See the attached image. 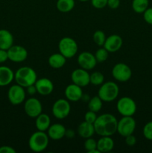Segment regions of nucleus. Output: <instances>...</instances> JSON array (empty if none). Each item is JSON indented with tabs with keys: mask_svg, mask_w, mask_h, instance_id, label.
<instances>
[{
	"mask_svg": "<svg viewBox=\"0 0 152 153\" xmlns=\"http://www.w3.org/2000/svg\"><path fill=\"white\" fill-rule=\"evenodd\" d=\"M95 131L101 136H112L117 131L118 120L111 114H103L94 123Z\"/></svg>",
	"mask_w": 152,
	"mask_h": 153,
	"instance_id": "1",
	"label": "nucleus"
},
{
	"mask_svg": "<svg viewBox=\"0 0 152 153\" xmlns=\"http://www.w3.org/2000/svg\"><path fill=\"white\" fill-rule=\"evenodd\" d=\"M14 79L16 84L23 88H28L34 85L37 80V76L34 69L29 67H22L14 73Z\"/></svg>",
	"mask_w": 152,
	"mask_h": 153,
	"instance_id": "2",
	"label": "nucleus"
},
{
	"mask_svg": "<svg viewBox=\"0 0 152 153\" xmlns=\"http://www.w3.org/2000/svg\"><path fill=\"white\" fill-rule=\"evenodd\" d=\"M49 137L45 131H37L33 133L28 140V146L33 152H40L48 147Z\"/></svg>",
	"mask_w": 152,
	"mask_h": 153,
	"instance_id": "3",
	"label": "nucleus"
},
{
	"mask_svg": "<svg viewBox=\"0 0 152 153\" xmlns=\"http://www.w3.org/2000/svg\"><path fill=\"white\" fill-rule=\"evenodd\" d=\"M119 93V86L113 82L103 83L98 91V96L103 102H110L116 100Z\"/></svg>",
	"mask_w": 152,
	"mask_h": 153,
	"instance_id": "4",
	"label": "nucleus"
},
{
	"mask_svg": "<svg viewBox=\"0 0 152 153\" xmlns=\"http://www.w3.org/2000/svg\"><path fill=\"white\" fill-rule=\"evenodd\" d=\"M58 49L60 53L62 54L66 59H68V58H73L76 55L78 46L74 39L65 37H63L59 41Z\"/></svg>",
	"mask_w": 152,
	"mask_h": 153,
	"instance_id": "5",
	"label": "nucleus"
},
{
	"mask_svg": "<svg viewBox=\"0 0 152 153\" xmlns=\"http://www.w3.org/2000/svg\"><path fill=\"white\" fill-rule=\"evenodd\" d=\"M117 110L122 116H133L137 111V104L132 98L124 97L117 102Z\"/></svg>",
	"mask_w": 152,
	"mask_h": 153,
	"instance_id": "6",
	"label": "nucleus"
},
{
	"mask_svg": "<svg viewBox=\"0 0 152 153\" xmlns=\"http://www.w3.org/2000/svg\"><path fill=\"white\" fill-rule=\"evenodd\" d=\"M137 123L132 116L123 117L118 122L117 132L122 137H127L130 134H133L136 129Z\"/></svg>",
	"mask_w": 152,
	"mask_h": 153,
	"instance_id": "7",
	"label": "nucleus"
},
{
	"mask_svg": "<svg viewBox=\"0 0 152 153\" xmlns=\"http://www.w3.org/2000/svg\"><path fill=\"white\" fill-rule=\"evenodd\" d=\"M71 111L69 100L59 99L54 103L52 106V114L54 117L58 120H63L69 116Z\"/></svg>",
	"mask_w": 152,
	"mask_h": 153,
	"instance_id": "8",
	"label": "nucleus"
},
{
	"mask_svg": "<svg viewBox=\"0 0 152 153\" xmlns=\"http://www.w3.org/2000/svg\"><path fill=\"white\" fill-rule=\"evenodd\" d=\"M112 75L116 81L120 82H126L130 80L132 76V71L128 65L124 63H118L112 70Z\"/></svg>",
	"mask_w": 152,
	"mask_h": 153,
	"instance_id": "9",
	"label": "nucleus"
},
{
	"mask_svg": "<svg viewBox=\"0 0 152 153\" xmlns=\"http://www.w3.org/2000/svg\"><path fill=\"white\" fill-rule=\"evenodd\" d=\"M7 98L9 102L13 105H18L25 100V91L23 87L19 85H12L7 91Z\"/></svg>",
	"mask_w": 152,
	"mask_h": 153,
	"instance_id": "10",
	"label": "nucleus"
},
{
	"mask_svg": "<svg viewBox=\"0 0 152 153\" xmlns=\"http://www.w3.org/2000/svg\"><path fill=\"white\" fill-rule=\"evenodd\" d=\"M24 110L29 117L36 118L43 111V106L37 98H30L25 101Z\"/></svg>",
	"mask_w": 152,
	"mask_h": 153,
	"instance_id": "11",
	"label": "nucleus"
},
{
	"mask_svg": "<svg viewBox=\"0 0 152 153\" xmlns=\"http://www.w3.org/2000/svg\"><path fill=\"white\" fill-rule=\"evenodd\" d=\"M7 51L8 59L13 62H23L28 58V52L25 48L19 45H13Z\"/></svg>",
	"mask_w": 152,
	"mask_h": 153,
	"instance_id": "12",
	"label": "nucleus"
},
{
	"mask_svg": "<svg viewBox=\"0 0 152 153\" xmlns=\"http://www.w3.org/2000/svg\"><path fill=\"white\" fill-rule=\"evenodd\" d=\"M71 79L72 83L78 85L80 88L86 87L90 84V75L88 73V70L83 68L73 70L71 74Z\"/></svg>",
	"mask_w": 152,
	"mask_h": 153,
	"instance_id": "13",
	"label": "nucleus"
},
{
	"mask_svg": "<svg viewBox=\"0 0 152 153\" xmlns=\"http://www.w3.org/2000/svg\"><path fill=\"white\" fill-rule=\"evenodd\" d=\"M77 63L80 68L86 70H91L95 67L97 64L96 58L95 55L89 52H81L77 57Z\"/></svg>",
	"mask_w": 152,
	"mask_h": 153,
	"instance_id": "14",
	"label": "nucleus"
},
{
	"mask_svg": "<svg viewBox=\"0 0 152 153\" xmlns=\"http://www.w3.org/2000/svg\"><path fill=\"white\" fill-rule=\"evenodd\" d=\"M122 44H123V40L120 36L118 34H112L106 38L103 46L109 52H116L121 49Z\"/></svg>",
	"mask_w": 152,
	"mask_h": 153,
	"instance_id": "15",
	"label": "nucleus"
},
{
	"mask_svg": "<svg viewBox=\"0 0 152 153\" xmlns=\"http://www.w3.org/2000/svg\"><path fill=\"white\" fill-rule=\"evenodd\" d=\"M37 91L39 94L42 96H48L52 93L54 90V85L50 79L47 78H42L37 79L35 84Z\"/></svg>",
	"mask_w": 152,
	"mask_h": 153,
	"instance_id": "16",
	"label": "nucleus"
},
{
	"mask_svg": "<svg viewBox=\"0 0 152 153\" xmlns=\"http://www.w3.org/2000/svg\"><path fill=\"white\" fill-rule=\"evenodd\" d=\"M65 96L66 100L69 101L77 102L83 97V91L78 85L74 83L70 84L66 88Z\"/></svg>",
	"mask_w": 152,
	"mask_h": 153,
	"instance_id": "17",
	"label": "nucleus"
},
{
	"mask_svg": "<svg viewBox=\"0 0 152 153\" xmlns=\"http://www.w3.org/2000/svg\"><path fill=\"white\" fill-rule=\"evenodd\" d=\"M66 130V128L62 124L55 123L51 125L49 128H48L47 134L49 138L52 139V140H61L63 137H65Z\"/></svg>",
	"mask_w": 152,
	"mask_h": 153,
	"instance_id": "18",
	"label": "nucleus"
},
{
	"mask_svg": "<svg viewBox=\"0 0 152 153\" xmlns=\"http://www.w3.org/2000/svg\"><path fill=\"white\" fill-rule=\"evenodd\" d=\"M14 79V73L7 66H0V87L10 85Z\"/></svg>",
	"mask_w": 152,
	"mask_h": 153,
	"instance_id": "19",
	"label": "nucleus"
},
{
	"mask_svg": "<svg viewBox=\"0 0 152 153\" xmlns=\"http://www.w3.org/2000/svg\"><path fill=\"white\" fill-rule=\"evenodd\" d=\"M114 148V141L111 136H101L97 141V149L101 153L109 152Z\"/></svg>",
	"mask_w": 152,
	"mask_h": 153,
	"instance_id": "20",
	"label": "nucleus"
},
{
	"mask_svg": "<svg viewBox=\"0 0 152 153\" xmlns=\"http://www.w3.org/2000/svg\"><path fill=\"white\" fill-rule=\"evenodd\" d=\"M95 133V131L93 124L86 122L85 120L80 123L77 127V134L83 138L86 139L92 137Z\"/></svg>",
	"mask_w": 152,
	"mask_h": 153,
	"instance_id": "21",
	"label": "nucleus"
},
{
	"mask_svg": "<svg viewBox=\"0 0 152 153\" xmlns=\"http://www.w3.org/2000/svg\"><path fill=\"white\" fill-rule=\"evenodd\" d=\"M13 45V34L6 29H0V49L7 50Z\"/></svg>",
	"mask_w": 152,
	"mask_h": 153,
	"instance_id": "22",
	"label": "nucleus"
},
{
	"mask_svg": "<svg viewBox=\"0 0 152 153\" xmlns=\"http://www.w3.org/2000/svg\"><path fill=\"white\" fill-rule=\"evenodd\" d=\"M36 128L38 131H46L51 126V119L49 116L46 114L41 113L36 117Z\"/></svg>",
	"mask_w": 152,
	"mask_h": 153,
	"instance_id": "23",
	"label": "nucleus"
},
{
	"mask_svg": "<svg viewBox=\"0 0 152 153\" xmlns=\"http://www.w3.org/2000/svg\"><path fill=\"white\" fill-rule=\"evenodd\" d=\"M66 61V58L61 53H55L49 58V64L54 69H59L63 67Z\"/></svg>",
	"mask_w": 152,
	"mask_h": 153,
	"instance_id": "24",
	"label": "nucleus"
},
{
	"mask_svg": "<svg viewBox=\"0 0 152 153\" xmlns=\"http://www.w3.org/2000/svg\"><path fill=\"white\" fill-rule=\"evenodd\" d=\"M75 0H58L56 3V7L60 12L68 13L75 7Z\"/></svg>",
	"mask_w": 152,
	"mask_h": 153,
	"instance_id": "25",
	"label": "nucleus"
},
{
	"mask_svg": "<svg viewBox=\"0 0 152 153\" xmlns=\"http://www.w3.org/2000/svg\"><path fill=\"white\" fill-rule=\"evenodd\" d=\"M149 0H133L132 8L137 13H143L148 7Z\"/></svg>",
	"mask_w": 152,
	"mask_h": 153,
	"instance_id": "26",
	"label": "nucleus"
},
{
	"mask_svg": "<svg viewBox=\"0 0 152 153\" xmlns=\"http://www.w3.org/2000/svg\"><path fill=\"white\" fill-rule=\"evenodd\" d=\"M102 102L103 101L100 99L98 96L93 97L89 100V103H88V108H89V111H92L97 113L102 108Z\"/></svg>",
	"mask_w": 152,
	"mask_h": 153,
	"instance_id": "27",
	"label": "nucleus"
},
{
	"mask_svg": "<svg viewBox=\"0 0 152 153\" xmlns=\"http://www.w3.org/2000/svg\"><path fill=\"white\" fill-rule=\"evenodd\" d=\"M84 148L89 153H101L97 149V141L92 137L86 138L84 142Z\"/></svg>",
	"mask_w": 152,
	"mask_h": 153,
	"instance_id": "28",
	"label": "nucleus"
},
{
	"mask_svg": "<svg viewBox=\"0 0 152 153\" xmlns=\"http://www.w3.org/2000/svg\"><path fill=\"white\" fill-rule=\"evenodd\" d=\"M104 82V76L100 72H94L90 75V84L98 86L101 85Z\"/></svg>",
	"mask_w": 152,
	"mask_h": 153,
	"instance_id": "29",
	"label": "nucleus"
},
{
	"mask_svg": "<svg viewBox=\"0 0 152 153\" xmlns=\"http://www.w3.org/2000/svg\"><path fill=\"white\" fill-rule=\"evenodd\" d=\"M106 38H107V37H106L104 32L103 31H101V30H98V31H95L93 34L94 43L98 46H104Z\"/></svg>",
	"mask_w": 152,
	"mask_h": 153,
	"instance_id": "30",
	"label": "nucleus"
},
{
	"mask_svg": "<svg viewBox=\"0 0 152 153\" xmlns=\"http://www.w3.org/2000/svg\"><path fill=\"white\" fill-rule=\"evenodd\" d=\"M109 52L105 49V48H100L96 51L95 54V57L96 58L97 62L102 63L104 62L108 58Z\"/></svg>",
	"mask_w": 152,
	"mask_h": 153,
	"instance_id": "31",
	"label": "nucleus"
},
{
	"mask_svg": "<svg viewBox=\"0 0 152 153\" xmlns=\"http://www.w3.org/2000/svg\"><path fill=\"white\" fill-rule=\"evenodd\" d=\"M142 133L147 140H152V121L147 123L143 127Z\"/></svg>",
	"mask_w": 152,
	"mask_h": 153,
	"instance_id": "32",
	"label": "nucleus"
},
{
	"mask_svg": "<svg viewBox=\"0 0 152 153\" xmlns=\"http://www.w3.org/2000/svg\"><path fill=\"white\" fill-rule=\"evenodd\" d=\"M97 117H97L95 112L92 111H87L85 114L84 120L86 121V122L89 123L94 124V123L96 120Z\"/></svg>",
	"mask_w": 152,
	"mask_h": 153,
	"instance_id": "33",
	"label": "nucleus"
},
{
	"mask_svg": "<svg viewBox=\"0 0 152 153\" xmlns=\"http://www.w3.org/2000/svg\"><path fill=\"white\" fill-rule=\"evenodd\" d=\"M91 4L95 8L102 9L107 5V0H90Z\"/></svg>",
	"mask_w": 152,
	"mask_h": 153,
	"instance_id": "34",
	"label": "nucleus"
},
{
	"mask_svg": "<svg viewBox=\"0 0 152 153\" xmlns=\"http://www.w3.org/2000/svg\"><path fill=\"white\" fill-rule=\"evenodd\" d=\"M144 20L149 25H152V7H148L143 13Z\"/></svg>",
	"mask_w": 152,
	"mask_h": 153,
	"instance_id": "35",
	"label": "nucleus"
},
{
	"mask_svg": "<svg viewBox=\"0 0 152 153\" xmlns=\"http://www.w3.org/2000/svg\"><path fill=\"white\" fill-rule=\"evenodd\" d=\"M125 143L128 146H133L137 143V138L133 134H130V135L125 137Z\"/></svg>",
	"mask_w": 152,
	"mask_h": 153,
	"instance_id": "36",
	"label": "nucleus"
},
{
	"mask_svg": "<svg viewBox=\"0 0 152 153\" xmlns=\"http://www.w3.org/2000/svg\"><path fill=\"white\" fill-rule=\"evenodd\" d=\"M119 5H120V0H107V6L110 9L115 10L118 8Z\"/></svg>",
	"mask_w": 152,
	"mask_h": 153,
	"instance_id": "37",
	"label": "nucleus"
},
{
	"mask_svg": "<svg viewBox=\"0 0 152 153\" xmlns=\"http://www.w3.org/2000/svg\"><path fill=\"white\" fill-rule=\"evenodd\" d=\"M7 60H8L7 51L0 49V64L5 62Z\"/></svg>",
	"mask_w": 152,
	"mask_h": 153,
	"instance_id": "38",
	"label": "nucleus"
},
{
	"mask_svg": "<svg viewBox=\"0 0 152 153\" xmlns=\"http://www.w3.org/2000/svg\"><path fill=\"white\" fill-rule=\"evenodd\" d=\"M0 153H16V150L10 146H0Z\"/></svg>",
	"mask_w": 152,
	"mask_h": 153,
	"instance_id": "39",
	"label": "nucleus"
},
{
	"mask_svg": "<svg viewBox=\"0 0 152 153\" xmlns=\"http://www.w3.org/2000/svg\"><path fill=\"white\" fill-rule=\"evenodd\" d=\"M27 88V92H28V94H29V95H34L36 93H37V88H36L35 85H30V86H28V88Z\"/></svg>",
	"mask_w": 152,
	"mask_h": 153,
	"instance_id": "40",
	"label": "nucleus"
},
{
	"mask_svg": "<svg viewBox=\"0 0 152 153\" xmlns=\"http://www.w3.org/2000/svg\"><path fill=\"white\" fill-rule=\"evenodd\" d=\"M75 131L72 129H66L65 133V137H68V138H73L75 137Z\"/></svg>",
	"mask_w": 152,
	"mask_h": 153,
	"instance_id": "41",
	"label": "nucleus"
},
{
	"mask_svg": "<svg viewBox=\"0 0 152 153\" xmlns=\"http://www.w3.org/2000/svg\"><path fill=\"white\" fill-rule=\"evenodd\" d=\"M79 1H83V2H84V1H89V0H79Z\"/></svg>",
	"mask_w": 152,
	"mask_h": 153,
	"instance_id": "42",
	"label": "nucleus"
}]
</instances>
